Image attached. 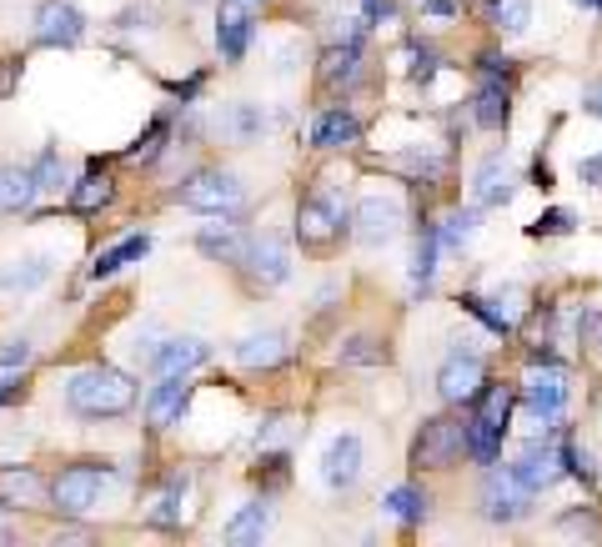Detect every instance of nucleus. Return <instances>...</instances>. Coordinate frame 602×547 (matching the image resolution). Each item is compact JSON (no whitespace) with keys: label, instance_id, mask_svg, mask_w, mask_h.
<instances>
[{"label":"nucleus","instance_id":"f257e3e1","mask_svg":"<svg viewBox=\"0 0 602 547\" xmlns=\"http://www.w3.org/2000/svg\"><path fill=\"white\" fill-rule=\"evenodd\" d=\"M66 402L81 417H120L136 407V382L126 372H116V367H86V372L71 377Z\"/></svg>","mask_w":602,"mask_h":547},{"label":"nucleus","instance_id":"f03ea898","mask_svg":"<svg viewBox=\"0 0 602 547\" xmlns=\"http://www.w3.org/2000/svg\"><path fill=\"white\" fill-rule=\"evenodd\" d=\"M507 417H513V387H482L477 407L467 417V457L497 462L507 438Z\"/></svg>","mask_w":602,"mask_h":547},{"label":"nucleus","instance_id":"7ed1b4c3","mask_svg":"<svg viewBox=\"0 0 602 547\" xmlns=\"http://www.w3.org/2000/svg\"><path fill=\"white\" fill-rule=\"evenodd\" d=\"M457 452H467V422L432 417V422H422V432H416V442H412V467L442 472L457 462Z\"/></svg>","mask_w":602,"mask_h":547},{"label":"nucleus","instance_id":"20e7f679","mask_svg":"<svg viewBox=\"0 0 602 547\" xmlns=\"http://www.w3.org/2000/svg\"><path fill=\"white\" fill-rule=\"evenodd\" d=\"M241 201H246V191H241V181L231 171H197L181 181V207H191V211L221 217V211H236Z\"/></svg>","mask_w":602,"mask_h":547},{"label":"nucleus","instance_id":"39448f33","mask_svg":"<svg viewBox=\"0 0 602 547\" xmlns=\"http://www.w3.org/2000/svg\"><path fill=\"white\" fill-rule=\"evenodd\" d=\"M522 402L527 412L537 417V422H552V417L562 412V402H568V372H562L558 361H532L522 377Z\"/></svg>","mask_w":602,"mask_h":547},{"label":"nucleus","instance_id":"423d86ee","mask_svg":"<svg viewBox=\"0 0 602 547\" xmlns=\"http://www.w3.org/2000/svg\"><path fill=\"white\" fill-rule=\"evenodd\" d=\"M347 227V207H341L331 191H311L302 207H296V236L307 246H331Z\"/></svg>","mask_w":602,"mask_h":547},{"label":"nucleus","instance_id":"0eeeda50","mask_svg":"<svg viewBox=\"0 0 602 547\" xmlns=\"http://www.w3.org/2000/svg\"><path fill=\"white\" fill-rule=\"evenodd\" d=\"M487 387V367H482V357H472V351H452L447 361L437 367V392L442 402H477V392Z\"/></svg>","mask_w":602,"mask_h":547},{"label":"nucleus","instance_id":"6e6552de","mask_svg":"<svg viewBox=\"0 0 602 547\" xmlns=\"http://www.w3.org/2000/svg\"><path fill=\"white\" fill-rule=\"evenodd\" d=\"M527 497L532 493L513 477V467L482 477V517H487V523H517V517L527 513Z\"/></svg>","mask_w":602,"mask_h":547},{"label":"nucleus","instance_id":"1a4fd4ad","mask_svg":"<svg viewBox=\"0 0 602 547\" xmlns=\"http://www.w3.org/2000/svg\"><path fill=\"white\" fill-rule=\"evenodd\" d=\"M562 472H568V467H562V452L548 448L542 438L527 442V448L517 452V462H513V477L522 482L527 493H548V487L562 477Z\"/></svg>","mask_w":602,"mask_h":547},{"label":"nucleus","instance_id":"9d476101","mask_svg":"<svg viewBox=\"0 0 602 547\" xmlns=\"http://www.w3.org/2000/svg\"><path fill=\"white\" fill-rule=\"evenodd\" d=\"M517 191V176H513V161H507L503 151H493L487 161L477 166V176H472V207L487 211V207H507Z\"/></svg>","mask_w":602,"mask_h":547},{"label":"nucleus","instance_id":"9b49d317","mask_svg":"<svg viewBox=\"0 0 602 547\" xmlns=\"http://www.w3.org/2000/svg\"><path fill=\"white\" fill-rule=\"evenodd\" d=\"M101 482H106V472H101V467H66L61 477H55L51 497H55V507H61V513L81 517L86 507H96Z\"/></svg>","mask_w":602,"mask_h":547},{"label":"nucleus","instance_id":"f8f14e48","mask_svg":"<svg viewBox=\"0 0 602 547\" xmlns=\"http://www.w3.org/2000/svg\"><path fill=\"white\" fill-rule=\"evenodd\" d=\"M402 227V207L392 197H361L357 207V241L361 246H382V241L397 236Z\"/></svg>","mask_w":602,"mask_h":547},{"label":"nucleus","instance_id":"ddd939ff","mask_svg":"<svg viewBox=\"0 0 602 547\" xmlns=\"http://www.w3.org/2000/svg\"><path fill=\"white\" fill-rule=\"evenodd\" d=\"M86 35V21H81L76 6L66 0H45L41 11H35V41L41 45H76Z\"/></svg>","mask_w":602,"mask_h":547},{"label":"nucleus","instance_id":"4468645a","mask_svg":"<svg viewBox=\"0 0 602 547\" xmlns=\"http://www.w3.org/2000/svg\"><path fill=\"white\" fill-rule=\"evenodd\" d=\"M187 407H191L187 377H161V387L146 397V422H151L156 432H166V428H176V422L187 417Z\"/></svg>","mask_w":602,"mask_h":547},{"label":"nucleus","instance_id":"2eb2a0df","mask_svg":"<svg viewBox=\"0 0 602 547\" xmlns=\"http://www.w3.org/2000/svg\"><path fill=\"white\" fill-rule=\"evenodd\" d=\"M246 272H252L256 286H282L292 276V262H286V246L276 236H262L256 246H246Z\"/></svg>","mask_w":602,"mask_h":547},{"label":"nucleus","instance_id":"dca6fc26","mask_svg":"<svg viewBox=\"0 0 602 547\" xmlns=\"http://www.w3.org/2000/svg\"><path fill=\"white\" fill-rule=\"evenodd\" d=\"M246 41H252V15H246L241 0H226V6H221V21H216V51L226 55V61H241V55H246Z\"/></svg>","mask_w":602,"mask_h":547},{"label":"nucleus","instance_id":"f3484780","mask_svg":"<svg viewBox=\"0 0 602 547\" xmlns=\"http://www.w3.org/2000/svg\"><path fill=\"white\" fill-rule=\"evenodd\" d=\"M321 477H327V487H351V482L361 477V442L351 438V432L327 448V457H321Z\"/></svg>","mask_w":602,"mask_h":547},{"label":"nucleus","instance_id":"a211bd4d","mask_svg":"<svg viewBox=\"0 0 602 547\" xmlns=\"http://www.w3.org/2000/svg\"><path fill=\"white\" fill-rule=\"evenodd\" d=\"M207 361V341L201 337H176V341H166L161 351L151 357V367H156V377H187L191 367H201Z\"/></svg>","mask_w":602,"mask_h":547},{"label":"nucleus","instance_id":"6ab92c4d","mask_svg":"<svg viewBox=\"0 0 602 547\" xmlns=\"http://www.w3.org/2000/svg\"><path fill=\"white\" fill-rule=\"evenodd\" d=\"M507 86L497 76H482V86H477V96H472V120L477 126H487V132H503L507 126Z\"/></svg>","mask_w":602,"mask_h":547},{"label":"nucleus","instance_id":"aec40b11","mask_svg":"<svg viewBox=\"0 0 602 547\" xmlns=\"http://www.w3.org/2000/svg\"><path fill=\"white\" fill-rule=\"evenodd\" d=\"M361 126L351 111H327V116H317V126H311V146H321V151H341V146H357Z\"/></svg>","mask_w":602,"mask_h":547},{"label":"nucleus","instance_id":"412c9836","mask_svg":"<svg viewBox=\"0 0 602 547\" xmlns=\"http://www.w3.org/2000/svg\"><path fill=\"white\" fill-rule=\"evenodd\" d=\"M357 81H361V51H357V45H331V51L327 55H321V86H327V91H347V86H357Z\"/></svg>","mask_w":602,"mask_h":547},{"label":"nucleus","instance_id":"4be33fe9","mask_svg":"<svg viewBox=\"0 0 602 547\" xmlns=\"http://www.w3.org/2000/svg\"><path fill=\"white\" fill-rule=\"evenodd\" d=\"M286 357V337L282 332H252V337L236 341V361L241 367H276Z\"/></svg>","mask_w":602,"mask_h":547},{"label":"nucleus","instance_id":"5701e85b","mask_svg":"<svg viewBox=\"0 0 602 547\" xmlns=\"http://www.w3.org/2000/svg\"><path fill=\"white\" fill-rule=\"evenodd\" d=\"M266 527H272V513H266V503H246L236 517L226 523V543L231 547H252L266 537Z\"/></svg>","mask_w":602,"mask_h":547},{"label":"nucleus","instance_id":"b1692460","mask_svg":"<svg viewBox=\"0 0 602 547\" xmlns=\"http://www.w3.org/2000/svg\"><path fill=\"white\" fill-rule=\"evenodd\" d=\"M41 493H45V487H41V477H35L31 467H21V472L6 467V472H0V497H6L11 507H31V503H41Z\"/></svg>","mask_w":602,"mask_h":547},{"label":"nucleus","instance_id":"393cba45","mask_svg":"<svg viewBox=\"0 0 602 547\" xmlns=\"http://www.w3.org/2000/svg\"><path fill=\"white\" fill-rule=\"evenodd\" d=\"M146 252H151V236H126V241H116L110 252H101V256H96L91 276H116L126 262H141Z\"/></svg>","mask_w":602,"mask_h":547},{"label":"nucleus","instance_id":"a878e982","mask_svg":"<svg viewBox=\"0 0 602 547\" xmlns=\"http://www.w3.org/2000/svg\"><path fill=\"white\" fill-rule=\"evenodd\" d=\"M35 176L31 171H6L0 176V211H25L35 201Z\"/></svg>","mask_w":602,"mask_h":547},{"label":"nucleus","instance_id":"bb28decb","mask_svg":"<svg viewBox=\"0 0 602 547\" xmlns=\"http://www.w3.org/2000/svg\"><path fill=\"white\" fill-rule=\"evenodd\" d=\"M201 252L207 256H221V262H246V246H241L236 227H207L201 231Z\"/></svg>","mask_w":602,"mask_h":547},{"label":"nucleus","instance_id":"cd10ccee","mask_svg":"<svg viewBox=\"0 0 602 547\" xmlns=\"http://www.w3.org/2000/svg\"><path fill=\"white\" fill-rule=\"evenodd\" d=\"M437 246H442V231L427 227L422 241H416V266H412V286H422V292L432 286V272H437Z\"/></svg>","mask_w":602,"mask_h":547},{"label":"nucleus","instance_id":"c85d7f7f","mask_svg":"<svg viewBox=\"0 0 602 547\" xmlns=\"http://www.w3.org/2000/svg\"><path fill=\"white\" fill-rule=\"evenodd\" d=\"M493 25L507 35H522L532 25V0H493Z\"/></svg>","mask_w":602,"mask_h":547},{"label":"nucleus","instance_id":"c756f323","mask_svg":"<svg viewBox=\"0 0 602 547\" xmlns=\"http://www.w3.org/2000/svg\"><path fill=\"white\" fill-rule=\"evenodd\" d=\"M462 307H467L487 332H497V337H507V332H513V317H507L497 302H487V296H472V292H467V296H462Z\"/></svg>","mask_w":602,"mask_h":547},{"label":"nucleus","instance_id":"7c9ffc66","mask_svg":"<svg viewBox=\"0 0 602 547\" xmlns=\"http://www.w3.org/2000/svg\"><path fill=\"white\" fill-rule=\"evenodd\" d=\"M387 507H392V517H402V523H422V517H427V493L392 487V493H387Z\"/></svg>","mask_w":602,"mask_h":547},{"label":"nucleus","instance_id":"2f4dec72","mask_svg":"<svg viewBox=\"0 0 602 547\" xmlns=\"http://www.w3.org/2000/svg\"><path fill=\"white\" fill-rule=\"evenodd\" d=\"M110 197H116V191H110V176H86V181L71 191V207L76 211H101Z\"/></svg>","mask_w":602,"mask_h":547},{"label":"nucleus","instance_id":"473e14b6","mask_svg":"<svg viewBox=\"0 0 602 547\" xmlns=\"http://www.w3.org/2000/svg\"><path fill=\"white\" fill-rule=\"evenodd\" d=\"M472 227H477V211H452V217L442 221V246H467Z\"/></svg>","mask_w":602,"mask_h":547},{"label":"nucleus","instance_id":"72a5a7b5","mask_svg":"<svg viewBox=\"0 0 602 547\" xmlns=\"http://www.w3.org/2000/svg\"><path fill=\"white\" fill-rule=\"evenodd\" d=\"M572 231V211H542V217L532 221V236H568Z\"/></svg>","mask_w":602,"mask_h":547},{"label":"nucleus","instance_id":"f704fd0d","mask_svg":"<svg viewBox=\"0 0 602 547\" xmlns=\"http://www.w3.org/2000/svg\"><path fill=\"white\" fill-rule=\"evenodd\" d=\"M31 176H35V187H41V191H55V187H61V156L41 151V161L31 166Z\"/></svg>","mask_w":602,"mask_h":547},{"label":"nucleus","instance_id":"c9c22d12","mask_svg":"<svg viewBox=\"0 0 602 547\" xmlns=\"http://www.w3.org/2000/svg\"><path fill=\"white\" fill-rule=\"evenodd\" d=\"M161 141H166V126H151V132H146V141H136L126 156H131V161H141V166H151L156 156H161Z\"/></svg>","mask_w":602,"mask_h":547},{"label":"nucleus","instance_id":"e433bc0d","mask_svg":"<svg viewBox=\"0 0 602 547\" xmlns=\"http://www.w3.org/2000/svg\"><path fill=\"white\" fill-rule=\"evenodd\" d=\"M35 282H45L41 262H25V272H6V276H0V286H35Z\"/></svg>","mask_w":602,"mask_h":547},{"label":"nucleus","instance_id":"4c0bfd02","mask_svg":"<svg viewBox=\"0 0 602 547\" xmlns=\"http://www.w3.org/2000/svg\"><path fill=\"white\" fill-rule=\"evenodd\" d=\"M31 361V341H11V347L0 351V372H11V367H25Z\"/></svg>","mask_w":602,"mask_h":547},{"label":"nucleus","instance_id":"58836bf2","mask_svg":"<svg viewBox=\"0 0 602 547\" xmlns=\"http://www.w3.org/2000/svg\"><path fill=\"white\" fill-rule=\"evenodd\" d=\"M377 357H382V351H377V341H367V337H357L347 351H341V361H377Z\"/></svg>","mask_w":602,"mask_h":547},{"label":"nucleus","instance_id":"ea45409f","mask_svg":"<svg viewBox=\"0 0 602 547\" xmlns=\"http://www.w3.org/2000/svg\"><path fill=\"white\" fill-rule=\"evenodd\" d=\"M578 176H582V181H588V187H602V151H598V156H582Z\"/></svg>","mask_w":602,"mask_h":547},{"label":"nucleus","instance_id":"a19ab883","mask_svg":"<svg viewBox=\"0 0 602 547\" xmlns=\"http://www.w3.org/2000/svg\"><path fill=\"white\" fill-rule=\"evenodd\" d=\"M582 111H588V116H598V120H602V81H592V86L582 91Z\"/></svg>","mask_w":602,"mask_h":547},{"label":"nucleus","instance_id":"79ce46f5","mask_svg":"<svg viewBox=\"0 0 602 547\" xmlns=\"http://www.w3.org/2000/svg\"><path fill=\"white\" fill-rule=\"evenodd\" d=\"M361 11H367V21H387V15H392V6H387V0H361Z\"/></svg>","mask_w":602,"mask_h":547},{"label":"nucleus","instance_id":"37998d69","mask_svg":"<svg viewBox=\"0 0 602 547\" xmlns=\"http://www.w3.org/2000/svg\"><path fill=\"white\" fill-rule=\"evenodd\" d=\"M562 527H582V533H588V537H598V523H592V517H578V513H568V517H562Z\"/></svg>","mask_w":602,"mask_h":547},{"label":"nucleus","instance_id":"c03bdc74","mask_svg":"<svg viewBox=\"0 0 602 547\" xmlns=\"http://www.w3.org/2000/svg\"><path fill=\"white\" fill-rule=\"evenodd\" d=\"M422 11H427V15H442V21H447V15H452V0H422Z\"/></svg>","mask_w":602,"mask_h":547},{"label":"nucleus","instance_id":"a18cd8bd","mask_svg":"<svg viewBox=\"0 0 602 547\" xmlns=\"http://www.w3.org/2000/svg\"><path fill=\"white\" fill-rule=\"evenodd\" d=\"M11 397H15V382L11 377H0V402H11Z\"/></svg>","mask_w":602,"mask_h":547},{"label":"nucleus","instance_id":"49530a36","mask_svg":"<svg viewBox=\"0 0 602 547\" xmlns=\"http://www.w3.org/2000/svg\"><path fill=\"white\" fill-rule=\"evenodd\" d=\"M578 6H592V11H602V0H578Z\"/></svg>","mask_w":602,"mask_h":547}]
</instances>
